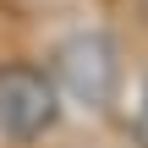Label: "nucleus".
I'll return each instance as SVG.
<instances>
[{"mask_svg":"<svg viewBox=\"0 0 148 148\" xmlns=\"http://www.w3.org/2000/svg\"><path fill=\"white\" fill-rule=\"evenodd\" d=\"M55 82L66 88L71 104L104 110L115 99V82H121V55H115L110 33H71L55 49Z\"/></svg>","mask_w":148,"mask_h":148,"instance_id":"nucleus-1","label":"nucleus"},{"mask_svg":"<svg viewBox=\"0 0 148 148\" xmlns=\"http://www.w3.org/2000/svg\"><path fill=\"white\" fill-rule=\"evenodd\" d=\"M60 121V93L33 66H0V137L38 143Z\"/></svg>","mask_w":148,"mask_h":148,"instance_id":"nucleus-2","label":"nucleus"},{"mask_svg":"<svg viewBox=\"0 0 148 148\" xmlns=\"http://www.w3.org/2000/svg\"><path fill=\"white\" fill-rule=\"evenodd\" d=\"M132 137L148 148V88H143V104H137V115H132Z\"/></svg>","mask_w":148,"mask_h":148,"instance_id":"nucleus-3","label":"nucleus"}]
</instances>
